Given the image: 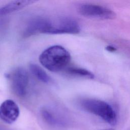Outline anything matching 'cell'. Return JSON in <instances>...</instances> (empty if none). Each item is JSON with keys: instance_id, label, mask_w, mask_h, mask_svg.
Here are the masks:
<instances>
[{"instance_id": "6", "label": "cell", "mask_w": 130, "mask_h": 130, "mask_svg": "<svg viewBox=\"0 0 130 130\" xmlns=\"http://www.w3.org/2000/svg\"><path fill=\"white\" fill-rule=\"evenodd\" d=\"M19 114L18 106L12 100H5L0 106V119L6 123L10 124L14 123Z\"/></svg>"}, {"instance_id": "13", "label": "cell", "mask_w": 130, "mask_h": 130, "mask_svg": "<svg viewBox=\"0 0 130 130\" xmlns=\"http://www.w3.org/2000/svg\"><path fill=\"white\" fill-rule=\"evenodd\" d=\"M102 130H115L113 128H108V129H102Z\"/></svg>"}, {"instance_id": "8", "label": "cell", "mask_w": 130, "mask_h": 130, "mask_svg": "<svg viewBox=\"0 0 130 130\" xmlns=\"http://www.w3.org/2000/svg\"><path fill=\"white\" fill-rule=\"evenodd\" d=\"M35 2V1L31 0H20L11 2L0 8V17L22 9Z\"/></svg>"}, {"instance_id": "5", "label": "cell", "mask_w": 130, "mask_h": 130, "mask_svg": "<svg viewBox=\"0 0 130 130\" xmlns=\"http://www.w3.org/2000/svg\"><path fill=\"white\" fill-rule=\"evenodd\" d=\"M11 82L12 89L17 96H24L27 91L29 82V77L27 72L22 68H17L11 74L9 77Z\"/></svg>"}, {"instance_id": "9", "label": "cell", "mask_w": 130, "mask_h": 130, "mask_svg": "<svg viewBox=\"0 0 130 130\" xmlns=\"http://www.w3.org/2000/svg\"><path fill=\"white\" fill-rule=\"evenodd\" d=\"M29 69L32 74L41 82L47 83L50 81V76L40 66L31 63L29 65Z\"/></svg>"}, {"instance_id": "1", "label": "cell", "mask_w": 130, "mask_h": 130, "mask_svg": "<svg viewBox=\"0 0 130 130\" xmlns=\"http://www.w3.org/2000/svg\"><path fill=\"white\" fill-rule=\"evenodd\" d=\"M71 60L70 53L60 45H53L46 49L39 56L41 64L52 72H59L66 68Z\"/></svg>"}, {"instance_id": "7", "label": "cell", "mask_w": 130, "mask_h": 130, "mask_svg": "<svg viewBox=\"0 0 130 130\" xmlns=\"http://www.w3.org/2000/svg\"><path fill=\"white\" fill-rule=\"evenodd\" d=\"M49 22V19L37 17L30 20L25 27L23 37L27 38L39 33L45 34Z\"/></svg>"}, {"instance_id": "11", "label": "cell", "mask_w": 130, "mask_h": 130, "mask_svg": "<svg viewBox=\"0 0 130 130\" xmlns=\"http://www.w3.org/2000/svg\"><path fill=\"white\" fill-rule=\"evenodd\" d=\"M41 116L44 121L48 124L51 125L58 124L59 120L56 114L49 109L43 108L41 110Z\"/></svg>"}, {"instance_id": "4", "label": "cell", "mask_w": 130, "mask_h": 130, "mask_svg": "<svg viewBox=\"0 0 130 130\" xmlns=\"http://www.w3.org/2000/svg\"><path fill=\"white\" fill-rule=\"evenodd\" d=\"M78 12L85 17L100 19H113L116 16L115 13L112 10L93 4L81 5L78 8Z\"/></svg>"}, {"instance_id": "3", "label": "cell", "mask_w": 130, "mask_h": 130, "mask_svg": "<svg viewBox=\"0 0 130 130\" xmlns=\"http://www.w3.org/2000/svg\"><path fill=\"white\" fill-rule=\"evenodd\" d=\"M80 31L78 23L70 18H63L57 20H50L45 34H76Z\"/></svg>"}, {"instance_id": "10", "label": "cell", "mask_w": 130, "mask_h": 130, "mask_svg": "<svg viewBox=\"0 0 130 130\" xmlns=\"http://www.w3.org/2000/svg\"><path fill=\"white\" fill-rule=\"evenodd\" d=\"M66 72L69 75L75 77H82L87 79H93L94 75L89 71L80 68L69 67L66 68Z\"/></svg>"}, {"instance_id": "12", "label": "cell", "mask_w": 130, "mask_h": 130, "mask_svg": "<svg viewBox=\"0 0 130 130\" xmlns=\"http://www.w3.org/2000/svg\"><path fill=\"white\" fill-rule=\"evenodd\" d=\"M106 49L109 52H115V51L117 50V49L115 47H114L111 45H108V46H106Z\"/></svg>"}, {"instance_id": "2", "label": "cell", "mask_w": 130, "mask_h": 130, "mask_svg": "<svg viewBox=\"0 0 130 130\" xmlns=\"http://www.w3.org/2000/svg\"><path fill=\"white\" fill-rule=\"evenodd\" d=\"M81 107L86 111L96 115L111 125L117 123V115L113 108L107 103L96 99H86L80 102Z\"/></svg>"}]
</instances>
